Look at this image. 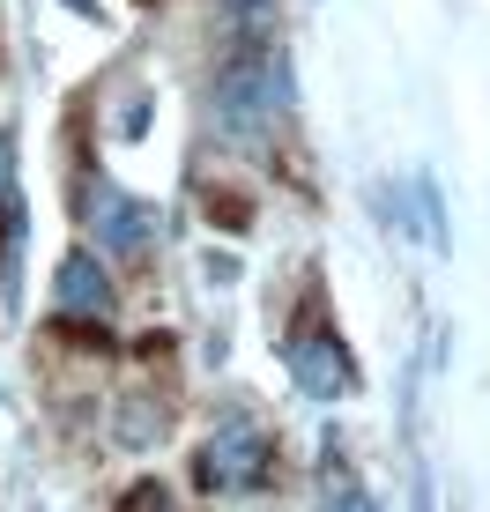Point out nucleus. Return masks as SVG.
Returning a JSON list of instances; mask_svg holds the SVG:
<instances>
[{"label": "nucleus", "mask_w": 490, "mask_h": 512, "mask_svg": "<svg viewBox=\"0 0 490 512\" xmlns=\"http://www.w3.org/2000/svg\"><path fill=\"white\" fill-rule=\"evenodd\" d=\"M283 97H290L283 60H268V52L231 60V67H223V82H216V112H223V127H231V141H253L275 112H283Z\"/></svg>", "instance_id": "f257e3e1"}, {"label": "nucleus", "mask_w": 490, "mask_h": 512, "mask_svg": "<svg viewBox=\"0 0 490 512\" xmlns=\"http://www.w3.org/2000/svg\"><path fill=\"white\" fill-rule=\"evenodd\" d=\"M268 468H275V446H268V431H253L245 416L216 423V438L201 446V483L216 490V498H253V490H268Z\"/></svg>", "instance_id": "f03ea898"}, {"label": "nucleus", "mask_w": 490, "mask_h": 512, "mask_svg": "<svg viewBox=\"0 0 490 512\" xmlns=\"http://www.w3.org/2000/svg\"><path fill=\"white\" fill-rule=\"evenodd\" d=\"M90 231H97V253H119V260H142L149 245H156V216L134 193H119V186H97L90 193Z\"/></svg>", "instance_id": "7ed1b4c3"}, {"label": "nucleus", "mask_w": 490, "mask_h": 512, "mask_svg": "<svg viewBox=\"0 0 490 512\" xmlns=\"http://www.w3.org/2000/svg\"><path fill=\"white\" fill-rule=\"evenodd\" d=\"M52 305H60L67 320H97V327L112 320L119 297H112V275L97 268V253H67L60 260V275H52Z\"/></svg>", "instance_id": "20e7f679"}, {"label": "nucleus", "mask_w": 490, "mask_h": 512, "mask_svg": "<svg viewBox=\"0 0 490 512\" xmlns=\"http://www.w3.org/2000/svg\"><path fill=\"white\" fill-rule=\"evenodd\" d=\"M290 372H297V386H305L312 401H335L349 386V357L335 342H290Z\"/></svg>", "instance_id": "39448f33"}, {"label": "nucleus", "mask_w": 490, "mask_h": 512, "mask_svg": "<svg viewBox=\"0 0 490 512\" xmlns=\"http://www.w3.org/2000/svg\"><path fill=\"white\" fill-rule=\"evenodd\" d=\"M119 438H127V446H149V438H164V416H156L149 401H127V409H119Z\"/></svg>", "instance_id": "423d86ee"}, {"label": "nucleus", "mask_w": 490, "mask_h": 512, "mask_svg": "<svg viewBox=\"0 0 490 512\" xmlns=\"http://www.w3.org/2000/svg\"><path fill=\"white\" fill-rule=\"evenodd\" d=\"M208 223H223V231H245V223H253V208H245L231 186H216V193H208Z\"/></svg>", "instance_id": "0eeeda50"}, {"label": "nucleus", "mask_w": 490, "mask_h": 512, "mask_svg": "<svg viewBox=\"0 0 490 512\" xmlns=\"http://www.w3.org/2000/svg\"><path fill=\"white\" fill-rule=\"evenodd\" d=\"M216 8H231V23H245V30H253L260 15H268V8H260V0H216Z\"/></svg>", "instance_id": "6e6552de"}, {"label": "nucleus", "mask_w": 490, "mask_h": 512, "mask_svg": "<svg viewBox=\"0 0 490 512\" xmlns=\"http://www.w3.org/2000/svg\"><path fill=\"white\" fill-rule=\"evenodd\" d=\"M119 505H164V483H134V490H127Z\"/></svg>", "instance_id": "1a4fd4ad"}, {"label": "nucleus", "mask_w": 490, "mask_h": 512, "mask_svg": "<svg viewBox=\"0 0 490 512\" xmlns=\"http://www.w3.org/2000/svg\"><path fill=\"white\" fill-rule=\"evenodd\" d=\"M8 193H15V149L0 141V201H8Z\"/></svg>", "instance_id": "9d476101"}]
</instances>
